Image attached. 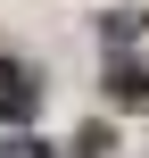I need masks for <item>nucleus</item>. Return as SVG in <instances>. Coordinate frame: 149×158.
I'll list each match as a JSON object with an SVG mask.
<instances>
[{"instance_id":"obj_3","label":"nucleus","mask_w":149,"mask_h":158,"mask_svg":"<svg viewBox=\"0 0 149 158\" xmlns=\"http://www.w3.org/2000/svg\"><path fill=\"white\" fill-rule=\"evenodd\" d=\"M0 158H50L41 142H0Z\"/></svg>"},{"instance_id":"obj_1","label":"nucleus","mask_w":149,"mask_h":158,"mask_svg":"<svg viewBox=\"0 0 149 158\" xmlns=\"http://www.w3.org/2000/svg\"><path fill=\"white\" fill-rule=\"evenodd\" d=\"M33 108H41V75L25 58H0V125H25Z\"/></svg>"},{"instance_id":"obj_2","label":"nucleus","mask_w":149,"mask_h":158,"mask_svg":"<svg viewBox=\"0 0 149 158\" xmlns=\"http://www.w3.org/2000/svg\"><path fill=\"white\" fill-rule=\"evenodd\" d=\"M108 100L149 117V67H141V58H108Z\"/></svg>"}]
</instances>
